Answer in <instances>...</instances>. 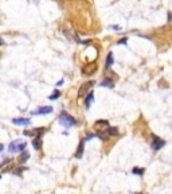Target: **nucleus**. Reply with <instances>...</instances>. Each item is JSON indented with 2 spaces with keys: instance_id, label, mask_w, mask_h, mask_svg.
<instances>
[{
  "instance_id": "obj_2",
  "label": "nucleus",
  "mask_w": 172,
  "mask_h": 194,
  "mask_svg": "<svg viewBox=\"0 0 172 194\" xmlns=\"http://www.w3.org/2000/svg\"><path fill=\"white\" fill-rule=\"evenodd\" d=\"M59 123H61L62 125H65L66 128H69V127H71V125H74L75 124V120H74V117H71L70 115H67V113H62L61 116H59Z\"/></svg>"
},
{
  "instance_id": "obj_18",
  "label": "nucleus",
  "mask_w": 172,
  "mask_h": 194,
  "mask_svg": "<svg viewBox=\"0 0 172 194\" xmlns=\"http://www.w3.org/2000/svg\"><path fill=\"white\" fill-rule=\"evenodd\" d=\"M1 45H3V39L0 38V46H1Z\"/></svg>"
},
{
  "instance_id": "obj_17",
  "label": "nucleus",
  "mask_w": 172,
  "mask_h": 194,
  "mask_svg": "<svg viewBox=\"0 0 172 194\" xmlns=\"http://www.w3.org/2000/svg\"><path fill=\"white\" fill-rule=\"evenodd\" d=\"M0 151H3V144L0 143Z\"/></svg>"
},
{
  "instance_id": "obj_16",
  "label": "nucleus",
  "mask_w": 172,
  "mask_h": 194,
  "mask_svg": "<svg viewBox=\"0 0 172 194\" xmlns=\"http://www.w3.org/2000/svg\"><path fill=\"white\" fill-rule=\"evenodd\" d=\"M23 134H24L26 136H32V135L35 134V132H31V131H24V132H23Z\"/></svg>"
},
{
  "instance_id": "obj_10",
  "label": "nucleus",
  "mask_w": 172,
  "mask_h": 194,
  "mask_svg": "<svg viewBox=\"0 0 172 194\" xmlns=\"http://www.w3.org/2000/svg\"><path fill=\"white\" fill-rule=\"evenodd\" d=\"M113 65V55H112V53H109L108 57H106V66H112Z\"/></svg>"
},
{
  "instance_id": "obj_15",
  "label": "nucleus",
  "mask_w": 172,
  "mask_h": 194,
  "mask_svg": "<svg viewBox=\"0 0 172 194\" xmlns=\"http://www.w3.org/2000/svg\"><path fill=\"white\" fill-rule=\"evenodd\" d=\"M59 96H61V93L58 92V90H55V92H54V93H53V94L50 96V99H51V100H55V99H58Z\"/></svg>"
},
{
  "instance_id": "obj_1",
  "label": "nucleus",
  "mask_w": 172,
  "mask_h": 194,
  "mask_svg": "<svg viewBox=\"0 0 172 194\" xmlns=\"http://www.w3.org/2000/svg\"><path fill=\"white\" fill-rule=\"evenodd\" d=\"M26 147H27V143H26V142L15 140V142H12V143L10 144V147H8V148H10L11 152H23Z\"/></svg>"
},
{
  "instance_id": "obj_5",
  "label": "nucleus",
  "mask_w": 172,
  "mask_h": 194,
  "mask_svg": "<svg viewBox=\"0 0 172 194\" xmlns=\"http://www.w3.org/2000/svg\"><path fill=\"white\" fill-rule=\"evenodd\" d=\"M12 123L16 125H28L31 123V120L26 117H19V119H12Z\"/></svg>"
},
{
  "instance_id": "obj_4",
  "label": "nucleus",
  "mask_w": 172,
  "mask_h": 194,
  "mask_svg": "<svg viewBox=\"0 0 172 194\" xmlns=\"http://www.w3.org/2000/svg\"><path fill=\"white\" fill-rule=\"evenodd\" d=\"M164 144H166V142H164V140L153 135V143H152V148L153 150H156V151H157V150H160L161 147H164Z\"/></svg>"
},
{
  "instance_id": "obj_3",
  "label": "nucleus",
  "mask_w": 172,
  "mask_h": 194,
  "mask_svg": "<svg viewBox=\"0 0 172 194\" xmlns=\"http://www.w3.org/2000/svg\"><path fill=\"white\" fill-rule=\"evenodd\" d=\"M90 86H93V81H90V82H86V84H83L82 85V88L80 89V92H78V97L80 99H83L86 96V93L89 92V89H90Z\"/></svg>"
},
{
  "instance_id": "obj_7",
  "label": "nucleus",
  "mask_w": 172,
  "mask_h": 194,
  "mask_svg": "<svg viewBox=\"0 0 172 194\" xmlns=\"http://www.w3.org/2000/svg\"><path fill=\"white\" fill-rule=\"evenodd\" d=\"M30 158V154L27 152V151H23L22 155L19 156V163H26L27 162V159Z\"/></svg>"
},
{
  "instance_id": "obj_9",
  "label": "nucleus",
  "mask_w": 172,
  "mask_h": 194,
  "mask_svg": "<svg viewBox=\"0 0 172 194\" xmlns=\"http://www.w3.org/2000/svg\"><path fill=\"white\" fill-rule=\"evenodd\" d=\"M108 135H110V136H117L118 135V130L117 128H108Z\"/></svg>"
},
{
  "instance_id": "obj_13",
  "label": "nucleus",
  "mask_w": 172,
  "mask_h": 194,
  "mask_svg": "<svg viewBox=\"0 0 172 194\" xmlns=\"http://www.w3.org/2000/svg\"><path fill=\"white\" fill-rule=\"evenodd\" d=\"M92 101H93V93H89V94H87V99H86V101H85L86 107H89Z\"/></svg>"
},
{
  "instance_id": "obj_6",
  "label": "nucleus",
  "mask_w": 172,
  "mask_h": 194,
  "mask_svg": "<svg viewBox=\"0 0 172 194\" xmlns=\"http://www.w3.org/2000/svg\"><path fill=\"white\" fill-rule=\"evenodd\" d=\"M51 112H53V107H41V108H38L34 112V115H46V113H51Z\"/></svg>"
},
{
  "instance_id": "obj_8",
  "label": "nucleus",
  "mask_w": 172,
  "mask_h": 194,
  "mask_svg": "<svg viewBox=\"0 0 172 194\" xmlns=\"http://www.w3.org/2000/svg\"><path fill=\"white\" fill-rule=\"evenodd\" d=\"M34 147H35L36 150H41L42 148V140H41V137H35V139H34Z\"/></svg>"
},
{
  "instance_id": "obj_19",
  "label": "nucleus",
  "mask_w": 172,
  "mask_h": 194,
  "mask_svg": "<svg viewBox=\"0 0 172 194\" xmlns=\"http://www.w3.org/2000/svg\"><path fill=\"white\" fill-rule=\"evenodd\" d=\"M0 179H1V177H0Z\"/></svg>"
},
{
  "instance_id": "obj_12",
  "label": "nucleus",
  "mask_w": 172,
  "mask_h": 194,
  "mask_svg": "<svg viewBox=\"0 0 172 194\" xmlns=\"http://www.w3.org/2000/svg\"><path fill=\"white\" fill-rule=\"evenodd\" d=\"M101 85H102V86H108V88H113V82H112V81H109V80L102 81Z\"/></svg>"
},
{
  "instance_id": "obj_11",
  "label": "nucleus",
  "mask_w": 172,
  "mask_h": 194,
  "mask_svg": "<svg viewBox=\"0 0 172 194\" xmlns=\"http://www.w3.org/2000/svg\"><path fill=\"white\" fill-rule=\"evenodd\" d=\"M82 151H83V142H81V144H80V148H78V152H77V158H81L82 156Z\"/></svg>"
},
{
  "instance_id": "obj_14",
  "label": "nucleus",
  "mask_w": 172,
  "mask_h": 194,
  "mask_svg": "<svg viewBox=\"0 0 172 194\" xmlns=\"http://www.w3.org/2000/svg\"><path fill=\"white\" fill-rule=\"evenodd\" d=\"M144 173V169H139V167H134L133 169V174H137V175H141Z\"/></svg>"
}]
</instances>
